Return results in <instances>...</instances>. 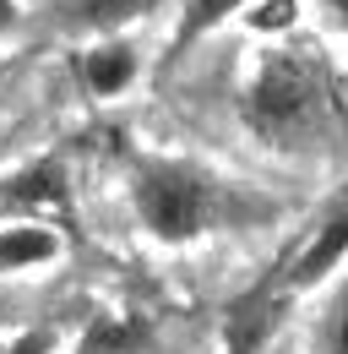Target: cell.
<instances>
[{
    "mask_svg": "<svg viewBox=\"0 0 348 354\" xmlns=\"http://www.w3.org/2000/svg\"><path fill=\"white\" fill-rule=\"evenodd\" d=\"M164 0H71V22L82 28H126L136 17L158 11Z\"/></svg>",
    "mask_w": 348,
    "mask_h": 354,
    "instance_id": "cell-8",
    "label": "cell"
},
{
    "mask_svg": "<svg viewBox=\"0 0 348 354\" xmlns=\"http://www.w3.org/2000/svg\"><path fill=\"white\" fill-rule=\"evenodd\" d=\"M332 354H348V295L338 306V316H332Z\"/></svg>",
    "mask_w": 348,
    "mask_h": 354,
    "instance_id": "cell-11",
    "label": "cell"
},
{
    "mask_svg": "<svg viewBox=\"0 0 348 354\" xmlns=\"http://www.w3.org/2000/svg\"><path fill=\"white\" fill-rule=\"evenodd\" d=\"M240 6H251V0H185V11H180V28H174V49L196 44L202 33H213L218 22H229Z\"/></svg>",
    "mask_w": 348,
    "mask_h": 354,
    "instance_id": "cell-9",
    "label": "cell"
},
{
    "mask_svg": "<svg viewBox=\"0 0 348 354\" xmlns=\"http://www.w3.org/2000/svg\"><path fill=\"white\" fill-rule=\"evenodd\" d=\"M60 257V240L44 229V223H11L0 229V272H17V267H44Z\"/></svg>",
    "mask_w": 348,
    "mask_h": 354,
    "instance_id": "cell-6",
    "label": "cell"
},
{
    "mask_svg": "<svg viewBox=\"0 0 348 354\" xmlns=\"http://www.w3.org/2000/svg\"><path fill=\"white\" fill-rule=\"evenodd\" d=\"M348 257V191L327 207V218L316 223V234L304 240V251L289 262V272H283V283L289 289H304V283H321L332 267Z\"/></svg>",
    "mask_w": 348,
    "mask_h": 354,
    "instance_id": "cell-3",
    "label": "cell"
},
{
    "mask_svg": "<svg viewBox=\"0 0 348 354\" xmlns=\"http://www.w3.org/2000/svg\"><path fill=\"white\" fill-rule=\"evenodd\" d=\"M294 17H300V6H294V0H256L251 28H261V33H278V28H289Z\"/></svg>",
    "mask_w": 348,
    "mask_h": 354,
    "instance_id": "cell-10",
    "label": "cell"
},
{
    "mask_svg": "<svg viewBox=\"0 0 348 354\" xmlns=\"http://www.w3.org/2000/svg\"><path fill=\"white\" fill-rule=\"evenodd\" d=\"M130 202H136V218L147 223V234L169 245L207 234L229 207L223 185H213L202 169H185V164H147L130 185Z\"/></svg>",
    "mask_w": 348,
    "mask_h": 354,
    "instance_id": "cell-1",
    "label": "cell"
},
{
    "mask_svg": "<svg viewBox=\"0 0 348 354\" xmlns=\"http://www.w3.org/2000/svg\"><path fill=\"white\" fill-rule=\"evenodd\" d=\"M17 22V0H0V28H11Z\"/></svg>",
    "mask_w": 348,
    "mask_h": 354,
    "instance_id": "cell-13",
    "label": "cell"
},
{
    "mask_svg": "<svg viewBox=\"0 0 348 354\" xmlns=\"http://www.w3.org/2000/svg\"><path fill=\"white\" fill-rule=\"evenodd\" d=\"M6 354H49V338H44V333H33V338H22V344H11Z\"/></svg>",
    "mask_w": 348,
    "mask_h": 354,
    "instance_id": "cell-12",
    "label": "cell"
},
{
    "mask_svg": "<svg viewBox=\"0 0 348 354\" xmlns=\"http://www.w3.org/2000/svg\"><path fill=\"white\" fill-rule=\"evenodd\" d=\"M321 6H327V11L338 17V22H348V0H321Z\"/></svg>",
    "mask_w": 348,
    "mask_h": 354,
    "instance_id": "cell-14",
    "label": "cell"
},
{
    "mask_svg": "<svg viewBox=\"0 0 348 354\" xmlns=\"http://www.w3.org/2000/svg\"><path fill=\"white\" fill-rule=\"evenodd\" d=\"M316 109H321V82H316L310 60L267 55L261 71L251 77V93H245L251 126L272 142H294V136H304V126H316Z\"/></svg>",
    "mask_w": 348,
    "mask_h": 354,
    "instance_id": "cell-2",
    "label": "cell"
},
{
    "mask_svg": "<svg viewBox=\"0 0 348 354\" xmlns=\"http://www.w3.org/2000/svg\"><path fill=\"white\" fill-rule=\"evenodd\" d=\"M278 322H283V295L261 283V289L240 295L234 306L223 310V349L229 354H261L267 338L278 333Z\"/></svg>",
    "mask_w": 348,
    "mask_h": 354,
    "instance_id": "cell-4",
    "label": "cell"
},
{
    "mask_svg": "<svg viewBox=\"0 0 348 354\" xmlns=\"http://www.w3.org/2000/svg\"><path fill=\"white\" fill-rule=\"evenodd\" d=\"M82 82L98 98H120L136 82V49L130 44H93L82 55Z\"/></svg>",
    "mask_w": 348,
    "mask_h": 354,
    "instance_id": "cell-5",
    "label": "cell"
},
{
    "mask_svg": "<svg viewBox=\"0 0 348 354\" xmlns=\"http://www.w3.org/2000/svg\"><path fill=\"white\" fill-rule=\"evenodd\" d=\"M6 202L11 207H33V213H66V175H60V164H33V169H22V175L6 185Z\"/></svg>",
    "mask_w": 348,
    "mask_h": 354,
    "instance_id": "cell-7",
    "label": "cell"
}]
</instances>
